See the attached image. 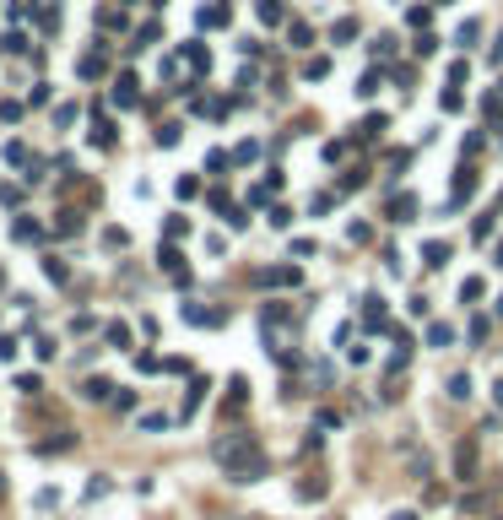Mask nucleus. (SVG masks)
I'll return each instance as SVG.
<instances>
[{"mask_svg":"<svg viewBox=\"0 0 503 520\" xmlns=\"http://www.w3.org/2000/svg\"><path fill=\"white\" fill-rule=\"evenodd\" d=\"M184 60H190V65H195V71H206V65H211V55H206V49H201V43H184Z\"/></svg>","mask_w":503,"mask_h":520,"instance_id":"13","label":"nucleus"},{"mask_svg":"<svg viewBox=\"0 0 503 520\" xmlns=\"http://www.w3.org/2000/svg\"><path fill=\"white\" fill-rule=\"evenodd\" d=\"M427 347H455V331H449V325H433V331H427Z\"/></svg>","mask_w":503,"mask_h":520,"instance_id":"15","label":"nucleus"},{"mask_svg":"<svg viewBox=\"0 0 503 520\" xmlns=\"http://www.w3.org/2000/svg\"><path fill=\"white\" fill-rule=\"evenodd\" d=\"M471 190H476V168H460V179H455V206H460Z\"/></svg>","mask_w":503,"mask_h":520,"instance_id":"5","label":"nucleus"},{"mask_svg":"<svg viewBox=\"0 0 503 520\" xmlns=\"http://www.w3.org/2000/svg\"><path fill=\"white\" fill-rule=\"evenodd\" d=\"M449 395H455V401H465V395H471V379L455 374V379H449Z\"/></svg>","mask_w":503,"mask_h":520,"instance_id":"23","label":"nucleus"},{"mask_svg":"<svg viewBox=\"0 0 503 520\" xmlns=\"http://www.w3.org/2000/svg\"><path fill=\"white\" fill-rule=\"evenodd\" d=\"M260 282H276V288H292V282H298V271H292V266H282V271H260Z\"/></svg>","mask_w":503,"mask_h":520,"instance_id":"8","label":"nucleus"},{"mask_svg":"<svg viewBox=\"0 0 503 520\" xmlns=\"http://www.w3.org/2000/svg\"><path fill=\"white\" fill-rule=\"evenodd\" d=\"M255 157H260V146H255V141H243L239 152H233V163H255Z\"/></svg>","mask_w":503,"mask_h":520,"instance_id":"24","label":"nucleus"},{"mask_svg":"<svg viewBox=\"0 0 503 520\" xmlns=\"http://www.w3.org/2000/svg\"><path fill=\"white\" fill-rule=\"evenodd\" d=\"M103 336H108V347H130V325H120V320H114Z\"/></svg>","mask_w":503,"mask_h":520,"instance_id":"14","label":"nucleus"},{"mask_svg":"<svg viewBox=\"0 0 503 520\" xmlns=\"http://www.w3.org/2000/svg\"><path fill=\"white\" fill-rule=\"evenodd\" d=\"M395 520H417V515H395Z\"/></svg>","mask_w":503,"mask_h":520,"instance_id":"31","label":"nucleus"},{"mask_svg":"<svg viewBox=\"0 0 503 520\" xmlns=\"http://www.w3.org/2000/svg\"><path fill=\"white\" fill-rule=\"evenodd\" d=\"M493 60H503V38H498V55H493Z\"/></svg>","mask_w":503,"mask_h":520,"instance_id":"29","label":"nucleus"},{"mask_svg":"<svg viewBox=\"0 0 503 520\" xmlns=\"http://www.w3.org/2000/svg\"><path fill=\"white\" fill-rule=\"evenodd\" d=\"M92 141H98V146H114V125H108L103 114H98V120H92Z\"/></svg>","mask_w":503,"mask_h":520,"instance_id":"12","label":"nucleus"},{"mask_svg":"<svg viewBox=\"0 0 503 520\" xmlns=\"http://www.w3.org/2000/svg\"><path fill=\"white\" fill-rule=\"evenodd\" d=\"M217 461L227 466V477H233V482H255V477L265 472V456H260V450H255L243 434L222 439V444H217Z\"/></svg>","mask_w":503,"mask_h":520,"instance_id":"1","label":"nucleus"},{"mask_svg":"<svg viewBox=\"0 0 503 520\" xmlns=\"http://www.w3.org/2000/svg\"><path fill=\"white\" fill-rule=\"evenodd\" d=\"M330 38H336V43L357 38V17H341V22H336V27H330Z\"/></svg>","mask_w":503,"mask_h":520,"instance_id":"10","label":"nucleus"},{"mask_svg":"<svg viewBox=\"0 0 503 520\" xmlns=\"http://www.w3.org/2000/svg\"><path fill=\"white\" fill-rule=\"evenodd\" d=\"M108 98H114V104H120V108H130V104H136V76H120V82H114V92H108Z\"/></svg>","mask_w":503,"mask_h":520,"instance_id":"4","label":"nucleus"},{"mask_svg":"<svg viewBox=\"0 0 503 520\" xmlns=\"http://www.w3.org/2000/svg\"><path fill=\"white\" fill-rule=\"evenodd\" d=\"M423 260H427V266H444V260H449V244H444V239L423 244Z\"/></svg>","mask_w":503,"mask_h":520,"instance_id":"7","label":"nucleus"},{"mask_svg":"<svg viewBox=\"0 0 503 520\" xmlns=\"http://www.w3.org/2000/svg\"><path fill=\"white\" fill-rule=\"evenodd\" d=\"M0 358H6V363L17 358V342H11V336H0Z\"/></svg>","mask_w":503,"mask_h":520,"instance_id":"27","label":"nucleus"},{"mask_svg":"<svg viewBox=\"0 0 503 520\" xmlns=\"http://www.w3.org/2000/svg\"><path fill=\"white\" fill-rule=\"evenodd\" d=\"M173 190H179V201H190V195L201 190V179H195V174H184V179H179V185H173Z\"/></svg>","mask_w":503,"mask_h":520,"instance_id":"22","label":"nucleus"},{"mask_svg":"<svg viewBox=\"0 0 503 520\" xmlns=\"http://www.w3.org/2000/svg\"><path fill=\"white\" fill-rule=\"evenodd\" d=\"M157 146H179V125H162L157 130Z\"/></svg>","mask_w":503,"mask_h":520,"instance_id":"26","label":"nucleus"},{"mask_svg":"<svg viewBox=\"0 0 503 520\" xmlns=\"http://www.w3.org/2000/svg\"><path fill=\"white\" fill-rule=\"evenodd\" d=\"M6 163H17V168H27V141H6V152H0Z\"/></svg>","mask_w":503,"mask_h":520,"instance_id":"11","label":"nucleus"},{"mask_svg":"<svg viewBox=\"0 0 503 520\" xmlns=\"http://www.w3.org/2000/svg\"><path fill=\"white\" fill-rule=\"evenodd\" d=\"M108 391H114L108 379H87V385H81V395H87V401H108Z\"/></svg>","mask_w":503,"mask_h":520,"instance_id":"9","label":"nucleus"},{"mask_svg":"<svg viewBox=\"0 0 503 520\" xmlns=\"http://www.w3.org/2000/svg\"><path fill=\"white\" fill-rule=\"evenodd\" d=\"M287 38H292V49H303V43L314 38V33H309V22H292V33H287Z\"/></svg>","mask_w":503,"mask_h":520,"instance_id":"21","label":"nucleus"},{"mask_svg":"<svg viewBox=\"0 0 503 520\" xmlns=\"http://www.w3.org/2000/svg\"><path fill=\"white\" fill-rule=\"evenodd\" d=\"M0 499H6V477H0Z\"/></svg>","mask_w":503,"mask_h":520,"instance_id":"30","label":"nucleus"},{"mask_svg":"<svg viewBox=\"0 0 503 520\" xmlns=\"http://www.w3.org/2000/svg\"><path fill=\"white\" fill-rule=\"evenodd\" d=\"M17 391H22V395H38L43 379H38V374H17Z\"/></svg>","mask_w":503,"mask_h":520,"instance_id":"19","label":"nucleus"},{"mask_svg":"<svg viewBox=\"0 0 503 520\" xmlns=\"http://www.w3.org/2000/svg\"><path fill=\"white\" fill-rule=\"evenodd\" d=\"M411 211H417V195H395L390 201V223H411Z\"/></svg>","mask_w":503,"mask_h":520,"instance_id":"3","label":"nucleus"},{"mask_svg":"<svg viewBox=\"0 0 503 520\" xmlns=\"http://www.w3.org/2000/svg\"><path fill=\"white\" fill-rule=\"evenodd\" d=\"M222 22H227V11H222V6H206V11H201V27H222Z\"/></svg>","mask_w":503,"mask_h":520,"instance_id":"18","label":"nucleus"},{"mask_svg":"<svg viewBox=\"0 0 503 520\" xmlns=\"http://www.w3.org/2000/svg\"><path fill=\"white\" fill-rule=\"evenodd\" d=\"M260 22L276 27V22H282V0H260Z\"/></svg>","mask_w":503,"mask_h":520,"instance_id":"17","label":"nucleus"},{"mask_svg":"<svg viewBox=\"0 0 503 520\" xmlns=\"http://www.w3.org/2000/svg\"><path fill=\"white\" fill-rule=\"evenodd\" d=\"M27 104H33V108H43V104H49V82H38V87H33V92H27Z\"/></svg>","mask_w":503,"mask_h":520,"instance_id":"25","label":"nucleus"},{"mask_svg":"<svg viewBox=\"0 0 503 520\" xmlns=\"http://www.w3.org/2000/svg\"><path fill=\"white\" fill-rule=\"evenodd\" d=\"M11 239H17V244H33V239H38V223L17 217V223H11Z\"/></svg>","mask_w":503,"mask_h":520,"instance_id":"6","label":"nucleus"},{"mask_svg":"<svg viewBox=\"0 0 503 520\" xmlns=\"http://www.w3.org/2000/svg\"><path fill=\"white\" fill-rule=\"evenodd\" d=\"M303 76H309V82H320V76H330V60H309V65H303Z\"/></svg>","mask_w":503,"mask_h":520,"instance_id":"20","label":"nucleus"},{"mask_svg":"<svg viewBox=\"0 0 503 520\" xmlns=\"http://www.w3.org/2000/svg\"><path fill=\"white\" fill-rule=\"evenodd\" d=\"M455 472H460V477H471V472H476V439H465L460 450H455Z\"/></svg>","mask_w":503,"mask_h":520,"instance_id":"2","label":"nucleus"},{"mask_svg":"<svg viewBox=\"0 0 503 520\" xmlns=\"http://www.w3.org/2000/svg\"><path fill=\"white\" fill-rule=\"evenodd\" d=\"M168 423H173V417H168V412H146V417H141V428H146V434H162Z\"/></svg>","mask_w":503,"mask_h":520,"instance_id":"16","label":"nucleus"},{"mask_svg":"<svg viewBox=\"0 0 503 520\" xmlns=\"http://www.w3.org/2000/svg\"><path fill=\"white\" fill-rule=\"evenodd\" d=\"M493 266H498V271H503V244H498V250H493Z\"/></svg>","mask_w":503,"mask_h":520,"instance_id":"28","label":"nucleus"}]
</instances>
